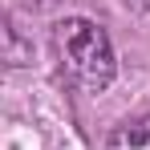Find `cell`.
<instances>
[{
	"label": "cell",
	"instance_id": "obj_3",
	"mask_svg": "<svg viewBox=\"0 0 150 150\" xmlns=\"http://www.w3.org/2000/svg\"><path fill=\"white\" fill-rule=\"evenodd\" d=\"M126 4H134V8H150V0H126Z\"/></svg>",
	"mask_w": 150,
	"mask_h": 150
},
{
	"label": "cell",
	"instance_id": "obj_1",
	"mask_svg": "<svg viewBox=\"0 0 150 150\" xmlns=\"http://www.w3.org/2000/svg\"><path fill=\"white\" fill-rule=\"evenodd\" d=\"M57 53H61V65L65 77L73 81L77 89L85 93H101L110 81H114V45L105 37V28L85 21V16H69L57 25Z\"/></svg>",
	"mask_w": 150,
	"mask_h": 150
},
{
	"label": "cell",
	"instance_id": "obj_2",
	"mask_svg": "<svg viewBox=\"0 0 150 150\" xmlns=\"http://www.w3.org/2000/svg\"><path fill=\"white\" fill-rule=\"evenodd\" d=\"M110 150H150V118L118 126L110 134Z\"/></svg>",
	"mask_w": 150,
	"mask_h": 150
}]
</instances>
